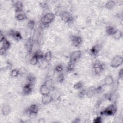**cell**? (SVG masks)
I'll use <instances>...</instances> for the list:
<instances>
[{
	"label": "cell",
	"mask_w": 123,
	"mask_h": 123,
	"mask_svg": "<svg viewBox=\"0 0 123 123\" xmlns=\"http://www.w3.org/2000/svg\"><path fill=\"white\" fill-rule=\"evenodd\" d=\"M53 101V99L51 95V94L50 95L42 96L41 102L44 105L48 104Z\"/></svg>",
	"instance_id": "9a60e30c"
},
{
	"label": "cell",
	"mask_w": 123,
	"mask_h": 123,
	"mask_svg": "<svg viewBox=\"0 0 123 123\" xmlns=\"http://www.w3.org/2000/svg\"><path fill=\"white\" fill-rule=\"evenodd\" d=\"M71 41L73 46L78 47L81 45L82 42V38L78 35H73L71 37Z\"/></svg>",
	"instance_id": "ba28073f"
},
{
	"label": "cell",
	"mask_w": 123,
	"mask_h": 123,
	"mask_svg": "<svg viewBox=\"0 0 123 123\" xmlns=\"http://www.w3.org/2000/svg\"><path fill=\"white\" fill-rule=\"evenodd\" d=\"M75 63L76 62L70 61H69L66 67V70L67 72H71L74 70L75 67Z\"/></svg>",
	"instance_id": "ac0fdd59"
},
{
	"label": "cell",
	"mask_w": 123,
	"mask_h": 123,
	"mask_svg": "<svg viewBox=\"0 0 123 123\" xmlns=\"http://www.w3.org/2000/svg\"><path fill=\"white\" fill-rule=\"evenodd\" d=\"M118 77L120 80H122L123 78V68H121L118 73Z\"/></svg>",
	"instance_id": "836d02e7"
},
{
	"label": "cell",
	"mask_w": 123,
	"mask_h": 123,
	"mask_svg": "<svg viewBox=\"0 0 123 123\" xmlns=\"http://www.w3.org/2000/svg\"><path fill=\"white\" fill-rule=\"evenodd\" d=\"M39 92L42 96L50 95L51 94V89L44 82L41 85L39 88Z\"/></svg>",
	"instance_id": "30bf717a"
},
{
	"label": "cell",
	"mask_w": 123,
	"mask_h": 123,
	"mask_svg": "<svg viewBox=\"0 0 123 123\" xmlns=\"http://www.w3.org/2000/svg\"><path fill=\"white\" fill-rule=\"evenodd\" d=\"M114 82L113 77L111 75H107L103 80V83L105 86H110L112 85Z\"/></svg>",
	"instance_id": "2e32d148"
},
{
	"label": "cell",
	"mask_w": 123,
	"mask_h": 123,
	"mask_svg": "<svg viewBox=\"0 0 123 123\" xmlns=\"http://www.w3.org/2000/svg\"><path fill=\"white\" fill-rule=\"evenodd\" d=\"M63 66L62 64H58L57 65H56V66L54 67V70L57 73H62V72L63 70Z\"/></svg>",
	"instance_id": "4dcf8cb0"
},
{
	"label": "cell",
	"mask_w": 123,
	"mask_h": 123,
	"mask_svg": "<svg viewBox=\"0 0 123 123\" xmlns=\"http://www.w3.org/2000/svg\"><path fill=\"white\" fill-rule=\"evenodd\" d=\"M19 72H20V76H22L23 75H24L25 74V72H26V70L25 68H20L19 69Z\"/></svg>",
	"instance_id": "8d00e7d4"
},
{
	"label": "cell",
	"mask_w": 123,
	"mask_h": 123,
	"mask_svg": "<svg viewBox=\"0 0 123 123\" xmlns=\"http://www.w3.org/2000/svg\"><path fill=\"white\" fill-rule=\"evenodd\" d=\"M1 113L3 115L7 116L10 113L11 111V108L9 105L7 104H3L1 106Z\"/></svg>",
	"instance_id": "5bb4252c"
},
{
	"label": "cell",
	"mask_w": 123,
	"mask_h": 123,
	"mask_svg": "<svg viewBox=\"0 0 123 123\" xmlns=\"http://www.w3.org/2000/svg\"><path fill=\"white\" fill-rule=\"evenodd\" d=\"M51 95L53 98V101L54 100H58L61 97V93L57 90H54L52 93L51 94Z\"/></svg>",
	"instance_id": "44dd1931"
},
{
	"label": "cell",
	"mask_w": 123,
	"mask_h": 123,
	"mask_svg": "<svg viewBox=\"0 0 123 123\" xmlns=\"http://www.w3.org/2000/svg\"><path fill=\"white\" fill-rule=\"evenodd\" d=\"M115 5H116V2L115 1L109 0L105 3L104 5V7L108 10H111L115 6Z\"/></svg>",
	"instance_id": "d6986e66"
},
{
	"label": "cell",
	"mask_w": 123,
	"mask_h": 123,
	"mask_svg": "<svg viewBox=\"0 0 123 123\" xmlns=\"http://www.w3.org/2000/svg\"><path fill=\"white\" fill-rule=\"evenodd\" d=\"M62 20L65 23H71L74 19L73 15L69 12L63 11L60 14Z\"/></svg>",
	"instance_id": "5b68a950"
},
{
	"label": "cell",
	"mask_w": 123,
	"mask_h": 123,
	"mask_svg": "<svg viewBox=\"0 0 123 123\" xmlns=\"http://www.w3.org/2000/svg\"><path fill=\"white\" fill-rule=\"evenodd\" d=\"M40 6L41 7V8L43 9V10H46L47 9H48V5L47 3H44V2H42V3H40Z\"/></svg>",
	"instance_id": "74e56055"
},
{
	"label": "cell",
	"mask_w": 123,
	"mask_h": 123,
	"mask_svg": "<svg viewBox=\"0 0 123 123\" xmlns=\"http://www.w3.org/2000/svg\"><path fill=\"white\" fill-rule=\"evenodd\" d=\"M117 111V107L115 104H111L106 107L103 111L100 112L102 115H106L108 116H113Z\"/></svg>",
	"instance_id": "3957f363"
},
{
	"label": "cell",
	"mask_w": 123,
	"mask_h": 123,
	"mask_svg": "<svg viewBox=\"0 0 123 123\" xmlns=\"http://www.w3.org/2000/svg\"><path fill=\"white\" fill-rule=\"evenodd\" d=\"M13 7L15 12L17 13H21L23 12L24 9L23 3L21 1H16L13 4Z\"/></svg>",
	"instance_id": "8fae6325"
},
{
	"label": "cell",
	"mask_w": 123,
	"mask_h": 123,
	"mask_svg": "<svg viewBox=\"0 0 123 123\" xmlns=\"http://www.w3.org/2000/svg\"><path fill=\"white\" fill-rule=\"evenodd\" d=\"M100 49L99 45L98 44H95L90 49L89 51L90 54L93 56H97L100 52Z\"/></svg>",
	"instance_id": "7c38bea8"
},
{
	"label": "cell",
	"mask_w": 123,
	"mask_h": 123,
	"mask_svg": "<svg viewBox=\"0 0 123 123\" xmlns=\"http://www.w3.org/2000/svg\"><path fill=\"white\" fill-rule=\"evenodd\" d=\"M105 69L104 64L98 60L95 61L92 64V70L96 75H99Z\"/></svg>",
	"instance_id": "6da1fadb"
},
{
	"label": "cell",
	"mask_w": 123,
	"mask_h": 123,
	"mask_svg": "<svg viewBox=\"0 0 123 123\" xmlns=\"http://www.w3.org/2000/svg\"><path fill=\"white\" fill-rule=\"evenodd\" d=\"M39 59L37 58V57L33 54L32 56V57L30 60V63L32 65H37L39 62Z\"/></svg>",
	"instance_id": "d4e9b609"
},
{
	"label": "cell",
	"mask_w": 123,
	"mask_h": 123,
	"mask_svg": "<svg viewBox=\"0 0 123 123\" xmlns=\"http://www.w3.org/2000/svg\"><path fill=\"white\" fill-rule=\"evenodd\" d=\"M52 59V52L51 51H48L44 53V60L48 63H49Z\"/></svg>",
	"instance_id": "7402d4cb"
},
{
	"label": "cell",
	"mask_w": 123,
	"mask_h": 123,
	"mask_svg": "<svg viewBox=\"0 0 123 123\" xmlns=\"http://www.w3.org/2000/svg\"><path fill=\"white\" fill-rule=\"evenodd\" d=\"M93 122L94 123H101L102 122V118L100 116H98L94 119Z\"/></svg>",
	"instance_id": "e575fe53"
},
{
	"label": "cell",
	"mask_w": 123,
	"mask_h": 123,
	"mask_svg": "<svg viewBox=\"0 0 123 123\" xmlns=\"http://www.w3.org/2000/svg\"><path fill=\"white\" fill-rule=\"evenodd\" d=\"M82 54L83 53L82 51L80 50H75L71 53L70 55L69 61L76 62L77 61L81 59Z\"/></svg>",
	"instance_id": "8992f818"
},
{
	"label": "cell",
	"mask_w": 123,
	"mask_h": 123,
	"mask_svg": "<svg viewBox=\"0 0 123 123\" xmlns=\"http://www.w3.org/2000/svg\"><path fill=\"white\" fill-rule=\"evenodd\" d=\"M116 30L117 28H116L115 27L111 25H108L106 27L105 31L106 34L108 36H112L115 33V32L116 31Z\"/></svg>",
	"instance_id": "e0dca14e"
},
{
	"label": "cell",
	"mask_w": 123,
	"mask_h": 123,
	"mask_svg": "<svg viewBox=\"0 0 123 123\" xmlns=\"http://www.w3.org/2000/svg\"><path fill=\"white\" fill-rule=\"evenodd\" d=\"M38 122L39 123H44L46 122V121H45V120L44 118H41L39 119V120H38Z\"/></svg>",
	"instance_id": "ab89813d"
},
{
	"label": "cell",
	"mask_w": 123,
	"mask_h": 123,
	"mask_svg": "<svg viewBox=\"0 0 123 123\" xmlns=\"http://www.w3.org/2000/svg\"><path fill=\"white\" fill-rule=\"evenodd\" d=\"M27 111L29 113L31 114H37L39 111V107L36 104H31L27 109Z\"/></svg>",
	"instance_id": "4fadbf2b"
},
{
	"label": "cell",
	"mask_w": 123,
	"mask_h": 123,
	"mask_svg": "<svg viewBox=\"0 0 123 123\" xmlns=\"http://www.w3.org/2000/svg\"><path fill=\"white\" fill-rule=\"evenodd\" d=\"M9 35L16 41H20L23 39V37L20 32L17 30L11 29L9 31Z\"/></svg>",
	"instance_id": "52a82bcc"
},
{
	"label": "cell",
	"mask_w": 123,
	"mask_h": 123,
	"mask_svg": "<svg viewBox=\"0 0 123 123\" xmlns=\"http://www.w3.org/2000/svg\"><path fill=\"white\" fill-rule=\"evenodd\" d=\"M2 43V45L1 47H3L4 49H5L6 50H8L11 47V42L7 40V39H6L5 40H4V41Z\"/></svg>",
	"instance_id": "f546056e"
},
{
	"label": "cell",
	"mask_w": 123,
	"mask_h": 123,
	"mask_svg": "<svg viewBox=\"0 0 123 123\" xmlns=\"http://www.w3.org/2000/svg\"><path fill=\"white\" fill-rule=\"evenodd\" d=\"M7 50H6L5 49H4L3 47H1L0 49V54L1 55L4 56L5 54H6L7 52Z\"/></svg>",
	"instance_id": "d590c367"
},
{
	"label": "cell",
	"mask_w": 123,
	"mask_h": 123,
	"mask_svg": "<svg viewBox=\"0 0 123 123\" xmlns=\"http://www.w3.org/2000/svg\"><path fill=\"white\" fill-rule=\"evenodd\" d=\"M36 26V22L34 20H30L27 22V26L30 30H33Z\"/></svg>",
	"instance_id": "1f68e13d"
},
{
	"label": "cell",
	"mask_w": 123,
	"mask_h": 123,
	"mask_svg": "<svg viewBox=\"0 0 123 123\" xmlns=\"http://www.w3.org/2000/svg\"><path fill=\"white\" fill-rule=\"evenodd\" d=\"M15 18L17 20L21 21H24V20H25L27 18V16L25 14L21 12V13H17L15 15Z\"/></svg>",
	"instance_id": "603a6c76"
},
{
	"label": "cell",
	"mask_w": 123,
	"mask_h": 123,
	"mask_svg": "<svg viewBox=\"0 0 123 123\" xmlns=\"http://www.w3.org/2000/svg\"><path fill=\"white\" fill-rule=\"evenodd\" d=\"M34 55H35L37 58L39 59V60H42L44 59V53L42 52L40 49L37 51L34 54H33Z\"/></svg>",
	"instance_id": "f1b7e54d"
},
{
	"label": "cell",
	"mask_w": 123,
	"mask_h": 123,
	"mask_svg": "<svg viewBox=\"0 0 123 123\" xmlns=\"http://www.w3.org/2000/svg\"><path fill=\"white\" fill-rule=\"evenodd\" d=\"M26 80L27 81V83H29L33 85L34 83L36 81V77L34 75L30 74L27 76Z\"/></svg>",
	"instance_id": "83f0119b"
},
{
	"label": "cell",
	"mask_w": 123,
	"mask_h": 123,
	"mask_svg": "<svg viewBox=\"0 0 123 123\" xmlns=\"http://www.w3.org/2000/svg\"><path fill=\"white\" fill-rule=\"evenodd\" d=\"M11 76L12 77H17L20 76V72L19 69H13L11 72Z\"/></svg>",
	"instance_id": "4316f807"
},
{
	"label": "cell",
	"mask_w": 123,
	"mask_h": 123,
	"mask_svg": "<svg viewBox=\"0 0 123 123\" xmlns=\"http://www.w3.org/2000/svg\"><path fill=\"white\" fill-rule=\"evenodd\" d=\"M79 90H80V91H79V92L78 93V97L81 98H82L86 95L87 91L86 89H84L83 88H82V89H80Z\"/></svg>",
	"instance_id": "d6a6232c"
},
{
	"label": "cell",
	"mask_w": 123,
	"mask_h": 123,
	"mask_svg": "<svg viewBox=\"0 0 123 123\" xmlns=\"http://www.w3.org/2000/svg\"><path fill=\"white\" fill-rule=\"evenodd\" d=\"M55 15L52 12H48L42 16L40 19L41 24L44 26H48L55 19Z\"/></svg>",
	"instance_id": "7a4b0ae2"
},
{
	"label": "cell",
	"mask_w": 123,
	"mask_h": 123,
	"mask_svg": "<svg viewBox=\"0 0 123 123\" xmlns=\"http://www.w3.org/2000/svg\"><path fill=\"white\" fill-rule=\"evenodd\" d=\"M84 83L83 82L79 81L76 83H75L74 86H73V87L74 89H76V90H80L82 88H83L84 87Z\"/></svg>",
	"instance_id": "cb8c5ba5"
},
{
	"label": "cell",
	"mask_w": 123,
	"mask_h": 123,
	"mask_svg": "<svg viewBox=\"0 0 123 123\" xmlns=\"http://www.w3.org/2000/svg\"><path fill=\"white\" fill-rule=\"evenodd\" d=\"M6 39V38L4 36V35L1 32L0 34V42L1 43H2L4 41V40H5Z\"/></svg>",
	"instance_id": "f35d334b"
},
{
	"label": "cell",
	"mask_w": 123,
	"mask_h": 123,
	"mask_svg": "<svg viewBox=\"0 0 123 123\" xmlns=\"http://www.w3.org/2000/svg\"><path fill=\"white\" fill-rule=\"evenodd\" d=\"M33 85L29 83H26L23 87L22 92L24 95L26 96L30 94L33 91Z\"/></svg>",
	"instance_id": "9c48e42d"
},
{
	"label": "cell",
	"mask_w": 123,
	"mask_h": 123,
	"mask_svg": "<svg viewBox=\"0 0 123 123\" xmlns=\"http://www.w3.org/2000/svg\"><path fill=\"white\" fill-rule=\"evenodd\" d=\"M114 39L119 40L120 39L123 37V32L120 30L117 29L116 31L113 34V35L111 36Z\"/></svg>",
	"instance_id": "ffe728a7"
},
{
	"label": "cell",
	"mask_w": 123,
	"mask_h": 123,
	"mask_svg": "<svg viewBox=\"0 0 123 123\" xmlns=\"http://www.w3.org/2000/svg\"><path fill=\"white\" fill-rule=\"evenodd\" d=\"M64 80H65V76L64 74L62 73H59V74L57 77V82L60 84H62L64 82Z\"/></svg>",
	"instance_id": "484cf974"
},
{
	"label": "cell",
	"mask_w": 123,
	"mask_h": 123,
	"mask_svg": "<svg viewBox=\"0 0 123 123\" xmlns=\"http://www.w3.org/2000/svg\"><path fill=\"white\" fill-rule=\"evenodd\" d=\"M123 63V58L122 56L117 55L113 57L110 62V66L113 68H117Z\"/></svg>",
	"instance_id": "277c9868"
}]
</instances>
